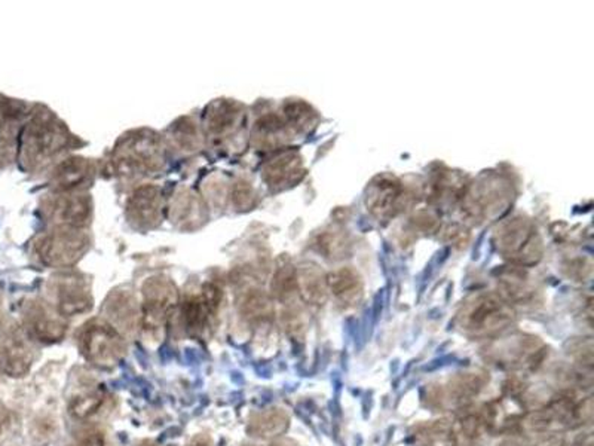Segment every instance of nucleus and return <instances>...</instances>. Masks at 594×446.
<instances>
[{"label": "nucleus", "instance_id": "1", "mask_svg": "<svg viewBox=\"0 0 594 446\" xmlns=\"http://www.w3.org/2000/svg\"><path fill=\"white\" fill-rule=\"evenodd\" d=\"M75 137L59 116L38 106L23 123L18 137L17 161L27 173L51 166L72 148Z\"/></svg>", "mask_w": 594, "mask_h": 446}, {"label": "nucleus", "instance_id": "2", "mask_svg": "<svg viewBox=\"0 0 594 446\" xmlns=\"http://www.w3.org/2000/svg\"><path fill=\"white\" fill-rule=\"evenodd\" d=\"M164 139L149 128L123 134L114 148L110 167L119 178L148 177L164 170Z\"/></svg>", "mask_w": 594, "mask_h": 446}, {"label": "nucleus", "instance_id": "3", "mask_svg": "<svg viewBox=\"0 0 594 446\" xmlns=\"http://www.w3.org/2000/svg\"><path fill=\"white\" fill-rule=\"evenodd\" d=\"M91 247V237L79 228L52 226L32 242V255L48 268L69 269L77 265Z\"/></svg>", "mask_w": 594, "mask_h": 446}, {"label": "nucleus", "instance_id": "4", "mask_svg": "<svg viewBox=\"0 0 594 446\" xmlns=\"http://www.w3.org/2000/svg\"><path fill=\"white\" fill-rule=\"evenodd\" d=\"M593 418L591 397L575 400L571 395H561L550 400L535 413L526 414L522 425L538 434H557L577 429Z\"/></svg>", "mask_w": 594, "mask_h": 446}, {"label": "nucleus", "instance_id": "5", "mask_svg": "<svg viewBox=\"0 0 594 446\" xmlns=\"http://www.w3.org/2000/svg\"><path fill=\"white\" fill-rule=\"evenodd\" d=\"M247 127L245 107L231 98H217L206 107L204 130L215 150L235 153Z\"/></svg>", "mask_w": 594, "mask_h": 446}, {"label": "nucleus", "instance_id": "6", "mask_svg": "<svg viewBox=\"0 0 594 446\" xmlns=\"http://www.w3.org/2000/svg\"><path fill=\"white\" fill-rule=\"evenodd\" d=\"M515 320L510 304L498 295L483 294L465 302L460 326L472 338H492L507 331Z\"/></svg>", "mask_w": 594, "mask_h": 446}, {"label": "nucleus", "instance_id": "7", "mask_svg": "<svg viewBox=\"0 0 594 446\" xmlns=\"http://www.w3.org/2000/svg\"><path fill=\"white\" fill-rule=\"evenodd\" d=\"M489 378L480 370H468L451 375L425 387L424 402L435 411H460L480 395Z\"/></svg>", "mask_w": 594, "mask_h": 446}, {"label": "nucleus", "instance_id": "8", "mask_svg": "<svg viewBox=\"0 0 594 446\" xmlns=\"http://www.w3.org/2000/svg\"><path fill=\"white\" fill-rule=\"evenodd\" d=\"M479 415H462L428 421L414 427L409 441L414 446H472L480 436Z\"/></svg>", "mask_w": 594, "mask_h": 446}, {"label": "nucleus", "instance_id": "9", "mask_svg": "<svg viewBox=\"0 0 594 446\" xmlns=\"http://www.w3.org/2000/svg\"><path fill=\"white\" fill-rule=\"evenodd\" d=\"M498 251L518 267H531L541 259L543 241L535 226L525 217L504 222L495 232Z\"/></svg>", "mask_w": 594, "mask_h": 446}, {"label": "nucleus", "instance_id": "10", "mask_svg": "<svg viewBox=\"0 0 594 446\" xmlns=\"http://www.w3.org/2000/svg\"><path fill=\"white\" fill-rule=\"evenodd\" d=\"M41 216L52 226L85 230L93 219V200L84 192H57L39 203Z\"/></svg>", "mask_w": 594, "mask_h": 446}, {"label": "nucleus", "instance_id": "11", "mask_svg": "<svg viewBox=\"0 0 594 446\" xmlns=\"http://www.w3.org/2000/svg\"><path fill=\"white\" fill-rule=\"evenodd\" d=\"M489 360L511 370H534L545 356V345L535 336L513 335L490 344Z\"/></svg>", "mask_w": 594, "mask_h": 446}, {"label": "nucleus", "instance_id": "12", "mask_svg": "<svg viewBox=\"0 0 594 446\" xmlns=\"http://www.w3.org/2000/svg\"><path fill=\"white\" fill-rule=\"evenodd\" d=\"M144 302L142 324L144 331H156L164 326L169 311L173 310L178 292L173 283L162 276L149 278L143 286Z\"/></svg>", "mask_w": 594, "mask_h": 446}, {"label": "nucleus", "instance_id": "13", "mask_svg": "<svg viewBox=\"0 0 594 446\" xmlns=\"http://www.w3.org/2000/svg\"><path fill=\"white\" fill-rule=\"evenodd\" d=\"M162 192L155 185L137 187L127 201L125 216L134 230L149 231L160 225L164 217Z\"/></svg>", "mask_w": 594, "mask_h": 446}, {"label": "nucleus", "instance_id": "14", "mask_svg": "<svg viewBox=\"0 0 594 446\" xmlns=\"http://www.w3.org/2000/svg\"><path fill=\"white\" fill-rule=\"evenodd\" d=\"M406 200L407 196L405 187L394 176H378L367 187V208L379 221H388L396 216L405 207Z\"/></svg>", "mask_w": 594, "mask_h": 446}, {"label": "nucleus", "instance_id": "15", "mask_svg": "<svg viewBox=\"0 0 594 446\" xmlns=\"http://www.w3.org/2000/svg\"><path fill=\"white\" fill-rule=\"evenodd\" d=\"M84 353L97 365H114L123 356V338L105 323H88L80 333Z\"/></svg>", "mask_w": 594, "mask_h": 446}, {"label": "nucleus", "instance_id": "16", "mask_svg": "<svg viewBox=\"0 0 594 446\" xmlns=\"http://www.w3.org/2000/svg\"><path fill=\"white\" fill-rule=\"evenodd\" d=\"M52 296L57 299V310L61 315L87 313L93 306L87 281L78 274L61 272L50 281Z\"/></svg>", "mask_w": 594, "mask_h": 446}, {"label": "nucleus", "instance_id": "17", "mask_svg": "<svg viewBox=\"0 0 594 446\" xmlns=\"http://www.w3.org/2000/svg\"><path fill=\"white\" fill-rule=\"evenodd\" d=\"M526 414L522 400L513 393H508L490 400L489 404H486L485 408L481 409L479 416L483 429L493 434H504L522 425Z\"/></svg>", "mask_w": 594, "mask_h": 446}, {"label": "nucleus", "instance_id": "18", "mask_svg": "<svg viewBox=\"0 0 594 446\" xmlns=\"http://www.w3.org/2000/svg\"><path fill=\"white\" fill-rule=\"evenodd\" d=\"M167 214L180 230H198L208 221V205L198 192L183 187L169 201Z\"/></svg>", "mask_w": 594, "mask_h": 446}, {"label": "nucleus", "instance_id": "19", "mask_svg": "<svg viewBox=\"0 0 594 446\" xmlns=\"http://www.w3.org/2000/svg\"><path fill=\"white\" fill-rule=\"evenodd\" d=\"M96 167L88 158L69 157L54 167L51 187L57 192H84L94 182Z\"/></svg>", "mask_w": 594, "mask_h": 446}, {"label": "nucleus", "instance_id": "20", "mask_svg": "<svg viewBox=\"0 0 594 446\" xmlns=\"http://www.w3.org/2000/svg\"><path fill=\"white\" fill-rule=\"evenodd\" d=\"M304 162L299 153L291 149H286L281 152L275 153L274 157L268 159L261 170V176L265 178L266 185L275 191H281L299 182L304 176Z\"/></svg>", "mask_w": 594, "mask_h": 446}, {"label": "nucleus", "instance_id": "21", "mask_svg": "<svg viewBox=\"0 0 594 446\" xmlns=\"http://www.w3.org/2000/svg\"><path fill=\"white\" fill-rule=\"evenodd\" d=\"M465 203L467 210L477 219H485L490 212H497L498 208L508 201V192L504 183L497 178L488 177L486 182L476 185L471 192H468Z\"/></svg>", "mask_w": 594, "mask_h": 446}, {"label": "nucleus", "instance_id": "22", "mask_svg": "<svg viewBox=\"0 0 594 446\" xmlns=\"http://www.w3.org/2000/svg\"><path fill=\"white\" fill-rule=\"evenodd\" d=\"M24 319L30 332L43 342H55L66 335V323L55 319L42 302H29L24 308Z\"/></svg>", "mask_w": 594, "mask_h": 446}, {"label": "nucleus", "instance_id": "23", "mask_svg": "<svg viewBox=\"0 0 594 446\" xmlns=\"http://www.w3.org/2000/svg\"><path fill=\"white\" fill-rule=\"evenodd\" d=\"M167 141L176 152L192 155L203 149L204 134L192 116H181L169 128Z\"/></svg>", "mask_w": 594, "mask_h": 446}, {"label": "nucleus", "instance_id": "24", "mask_svg": "<svg viewBox=\"0 0 594 446\" xmlns=\"http://www.w3.org/2000/svg\"><path fill=\"white\" fill-rule=\"evenodd\" d=\"M327 287L345 308L359 305L362 297V281L351 268H341L327 277Z\"/></svg>", "mask_w": 594, "mask_h": 446}, {"label": "nucleus", "instance_id": "25", "mask_svg": "<svg viewBox=\"0 0 594 446\" xmlns=\"http://www.w3.org/2000/svg\"><path fill=\"white\" fill-rule=\"evenodd\" d=\"M296 280H297V294L304 297L305 301L311 305H323L329 287H327V277L323 274L320 268L314 264L302 265L296 269Z\"/></svg>", "mask_w": 594, "mask_h": 446}, {"label": "nucleus", "instance_id": "26", "mask_svg": "<svg viewBox=\"0 0 594 446\" xmlns=\"http://www.w3.org/2000/svg\"><path fill=\"white\" fill-rule=\"evenodd\" d=\"M286 121L277 114H266L254 123L253 141L258 148L277 149L286 141Z\"/></svg>", "mask_w": 594, "mask_h": 446}, {"label": "nucleus", "instance_id": "27", "mask_svg": "<svg viewBox=\"0 0 594 446\" xmlns=\"http://www.w3.org/2000/svg\"><path fill=\"white\" fill-rule=\"evenodd\" d=\"M107 314L114 323L131 329L137 319V306L130 290H116L107 299Z\"/></svg>", "mask_w": 594, "mask_h": 446}, {"label": "nucleus", "instance_id": "28", "mask_svg": "<svg viewBox=\"0 0 594 446\" xmlns=\"http://www.w3.org/2000/svg\"><path fill=\"white\" fill-rule=\"evenodd\" d=\"M181 315L186 331L189 332L190 335H198L204 331L211 314L199 295V296H189L183 302Z\"/></svg>", "mask_w": 594, "mask_h": 446}, {"label": "nucleus", "instance_id": "29", "mask_svg": "<svg viewBox=\"0 0 594 446\" xmlns=\"http://www.w3.org/2000/svg\"><path fill=\"white\" fill-rule=\"evenodd\" d=\"M283 114L287 127L295 128L296 132H309L315 123V112L302 100H288L284 105Z\"/></svg>", "mask_w": 594, "mask_h": 446}, {"label": "nucleus", "instance_id": "30", "mask_svg": "<svg viewBox=\"0 0 594 446\" xmlns=\"http://www.w3.org/2000/svg\"><path fill=\"white\" fill-rule=\"evenodd\" d=\"M240 305L241 313L244 317L254 322L270 319V315L272 314L270 297L259 289L247 290L241 297Z\"/></svg>", "mask_w": 594, "mask_h": 446}, {"label": "nucleus", "instance_id": "31", "mask_svg": "<svg viewBox=\"0 0 594 446\" xmlns=\"http://www.w3.org/2000/svg\"><path fill=\"white\" fill-rule=\"evenodd\" d=\"M30 368L27 351L20 342H11L9 347L0 351V369L11 377H23Z\"/></svg>", "mask_w": 594, "mask_h": 446}, {"label": "nucleus", "instance_id": "32", "mask_svg": "<svg viewBox=\"0 0 594 446\" xmlns=\"http://www.w3.org/2000/svg\"><path fill=\"white\" fill-rule=\"evenodd\" d=\"M287 427H288V416L279 409H272V411L261 414L253 423L254 433L261 438L279 436L286 432Z\"/></svg>", "mask_w": 594, "mask_h": 446}, {"label": "nucleus", "instance_id": "33", "mask_svg": "<svg viewBox=\"0 0 594 446\" xmlns=\"http://www.w3.org/2000/svg\"><path fill=\"white\" fill-rule=\"evenodd\" d=\"M272 290H274L275 296L283 301L287 297L297 294L295 267L287 264L279 268V271L274 277V283H272Z\"/></svg>", "mask_w": 594, "mask_h": 446}, {"label": "nucleus", "instance_id": "34", "mask_svg": "<svg viewBox=\"0 0 594 446\" xmlns=\"http://www.w3.org/2000/svg\"><path fill=\"white\" fill-rule=\"evenodd\" d=\"M229 198L233 201V205L236 210H250L256 205V201H258V196H256L251 183L242 180V178L233 183L231 191H229Z\"/></svg>", "mask_w": 594, "mask_h": 446}, {"label": "nucleus", "instance_id": "35", "mask_svg": "<svg viewBox=\"0 0 594 446\" xmlns=\"http://www.w3.org/2000/svg\"><path fill=\"white\" fill-rule=\"evenodd\" d=\"M226 178L219 177V176H213L208 178V182L204 187V196L208 200V205H213L215 207H224L226 205V200L229 198L228 187H226Z\"/></svg>", "mask_w": 594, "mask_h": 446}, {"label": "nucleus", "instance_id": "36", "mask_svg": "<svg viewBox=\"0 0 594 446\" xmlns=\"http://www.w3.org/2000/svg\"><path fill=\"white\" fill-rule=\"evenodd\" d=\"M103 405L102 396L93 395L79 397V399L73 400L70 404V413L78 418H87L91 414L96 413Z\"/></svg>", "mask_w": 594, "mask_h": 446}, {"label": "nucleus", "instance_id": "37", "mask_svg": "<svg viewBox=\"0 0 594 446\" xmlns=\"http://www.w3.org/2000/svg\"><path fill=\"white\" fill-rule=\"evenodd\" d=\"M316 244H318L320 251L327 255V258H334V256L339 255V251L345 249V238L337 234V232H334V231H327V232L318 237Z\"/></svg>", "mask_w": 594, "mask_h": 446}, {"label": "nucleus", "instance_id": "38", "mask_svg": "<svg viewBox=\"0 0 594 446\" xmlns=\"http://www.w3.org/2000/svg\"><path fill=\"white\" fill-rule=\"evenodd\" d=\"M571 356L575 357L578 363H581L584 368L591 370V366H593V342L591 340H580L573 342L571 347Z\"/></svg>", "mask_w": 594, "mask_h": 446}, {"label": "nucleus", "instance_id": "39", "mask_svg": "<svg viewBox=\"0 0 594 446\" xmlns=\"http://www.w3.org/2000/svg\"><path fill=\"white\" fill-rule=\"evenodd\" d=\"M80 446H105V439L100 433L89 434Z\"/></svg>", "mask_w": 594, "mask_h": 446}, {"label": "nucleus", "instance_id": "40", "mask_svg": "<svg viewBox=\"0 0 594 446\" xmlns=\"http://www.w3.org/2000/svg\"><path fill=\"white\" fill-rule=\"evenodd\" d=\"M0 432H2V427H0Z\"/></svg>", "mask_w": 594, "mask_h": 446}, {"label": "nucleus", "instance_id": "41", "mask_svg": "<svg viewBox=\"0 0 594 446\" xmlns=\"http://www.w3.org/2000/svg\"><path fill=\"white\" fill-rule=\"evenodd\" d=\"M589 446H591V445H589Z\"/></svg>", "mask_w": 594, "mask_h": 446}]
</instances>
